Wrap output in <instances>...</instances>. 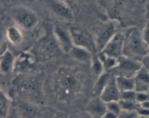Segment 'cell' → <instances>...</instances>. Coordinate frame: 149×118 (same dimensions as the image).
I'll use <instances>...</instances> for the list:
<instances>
[{"label":"cell","instance_id":"8992f818","mask_svg":"<svg viewBox=\"0 0 149 118\" xmlns=\"http://www.w3.org/2000/svg\"><path fill=\"white\" fill-rule=\"evenodd\" d=\"M58 47L59 48V47L55 36L53 38L47 36L41 39L33 55L35 58L39 61H47L55 55Z\"/></svg>","mask_w":149,"mask_h":118},{"label":"cell","instance_id":"30bf717a","mask_svg":"<svg viewBox=\"0 0 149 118\" xmlns=\"http://www.w3.org/2000/svg\"><path fill=\"white\" fill-rule=\"evenodd\" d=\"M47 5L55 15L66 20L73 19V12L68 4L63 0H45Z\"/></svg>","mask_w":149,"mask_h":118},{"label":"cell","instance_id":"8fae6325","mask_svg":"<svg viewBox=\"0 0 149 118\" xmlns=\"http://www.w3.org/2000/svg\"><path fill=\"white\" fill-rule=\"evenodd\" d=\"M106 103L111 101H119L121 98V91L116 83V76L112 74L109 82L100 96Z\"/></svg>","mask_w":149,"mask_h":118},{"label":"cell","instance_id":"e575fe53","mask_svg":"<svg viewBox=\"0 0 149 118\" xmlns=\"http://www.w3.org/2000/svg\"><path fill=\"white\" fill-rule=\"evenodd\" d=\"M146 15L148 19H149V0H146Z\"/></svg>","mask_w":149,"mask_h":118},{"label":"cell","instance_id":"4fadbf2b","mask_svg":"<svg viewBox=\"0 0 149 118\" xmlns=\"http://www.w3.org/2000/svg\"><path fill=\"white\" fill-rule=\"evenodd\" d=\"M16 58L13 52L6 50L1 53L0 58V71L2 74H8L14 70Z\"/></svg>","mask_w":149,"mask_h":118},{"label":"cell","instance_id":"9a60e30c","mask_svg":"<svg viewBox=\"0 0 149 118\" xmlns=\"http://www.w3.org/2000/svg\"><path fill=\"white\" fill-rule=\"evenodd\" d=\"M70 56L73 59L83 63V64H91L92 59L94 54L92 53L88 50L80 47L74 46L69 53Z\"/></svg>","mask_w":149,"mask_h":118},{"label":"cell","instance_id":"2e32d148","mask_svg":"<svg viewBox=\"0 0 149 118\" xmlns=\"http://www.w3.org/2000/svg\"><path fill=\"white\" fill-rule=\"evenodd\" d=\"M116 76V83L121 93L128 90H133L135 88V77H126L122 75Z\"/></svg>","mask_w":149,"mask_h":118},{"label":"cell","instance_id":"d4e9b609","mask_svg":"<svg viewBox=\"0 0 149 118\" xmlns=\"http://www.w3.org/2000/svg\"><path fill=\"white\" fill-rule=\"evenodd\" d=\"M106 106H107L108 112L115 114L118 116L122 112V108H121L119 101H111L106 103Z\"/></svg>","mask_w":149,"mask_h":118},{"label":"cell","instance_id":"ba28073f","mask_svg":"<svg viewBox=\"0 0 149 118\" xmlns=\"http://www.w3.org/2000/svg\"><path fill=\"white\" fill-rule=\"evenodd\" d=\"M142 68L143 65L141 61H135L122 55L118 58V64L115 70L118 74L116 75L135 77L137 73Z\"/></svg>","mask_w":149,"mask_h":118},{"label":"cell","instance_id":"ac0fdd59","mask_svg":"<svg viewBox=\"0 0 149 118\" xmlns=\"http://www.w3.org/2000/svg\"><path fill=\"white\" fill-rule=\"evenodd\" d=\"M35 59L36 58H34L33 54H27L26 52L20 54L17 58H16L14 70L23 71L28 66H30L32 62L35 61Z\"/></svg>","mask_w":149,"mask_h":118},{"label":"cell","instance_id":"4316f807","mask_svg":"<svg viewBox=\"0 0 149 118\" xmlns=\"http://www.w3.org/2000/svg\"><path fill=\"white\" fill-rule=\"evenodd\" d=\"M141 116L138 111H125L122 110L118 118H140Z\"/></svg>","mask_w":149,"mask_h":118},{"label":"cell","instance_id":"3957f363","mask_svg":"<svg viewBox=\"0 0 149 118\" xmlns=\"http://www.w3.org/2000/svg\"><path fill=\"white\" fill-rule=\"evenodd\" d=\"M119 30V24L116 20H109L100 24L93 35L97 52H101L108 42Z\"/></svg>","mask_w":149,"mask_h":118},{"label":"cell","instance_id":"d6a6232c","mask_svg":"<svg viewBox=\"0 0 149 118\" xmlns=\"http://www.w3.org/2000/svg\"><path fill=\"white\" fill-rule=\"evenodd\" d=\"M69 118H93L90 115L86 112V115H75L71 116V117Z\"/></svg>","mask_w":149,"mask_h":118},{"label":"cell","instance_id":"484cf974","mask_svg":"<svg viewBox=\"0 0 149 118\" xmlns=\"http://www.w3.org/2000/svg\"><path fill=\"white\" fill-rule=\"evenodd\" d=\"M137 92L135 90H128V91L122 92L121 93V98L122 100L126 101H136Z\"/></svg>","mask_w":149,"mask_h":118},{"label":"cell","instance_id":"44dd1931","mask_svg":"<svg viewBox=\"0 0 149 118\" xmlns=\"http://www.w3.org/2000/svg\"><path fill=\"white\" fill-rule=\"evenodd\" d=\"M18 109L22 116L25 118H34L37 114V109L29 103L22 102L19 103Z\"/></svg>","mask_w":149,"mask_h":118},{"label":"cell","instance_id":"7a4b0ae2","mask_svg":"<svg viewBox=\"0 0 149 118\" xmlns=\"http://www.w3.org/2000/svg\"><path fill=\"white\" fill-rule=\"evenodd\" d=\"M148 53V47L144 42L142 32L134 26L127 29L125 30L123 55L141 62Z\"/></svg>","mask_w":149,"mask_h":118},{"label":"cell","instance_id":"9c48e42d","mask_svg":"<svg viewBox=\"0 0 149 118\" xmlns=\"http://www.w3.org/2000/svg\"><path fill=\"white\" fill-rule=\"evenodd\" d=\"M53 34L59 49L64 53L69 54L74 46L69 29H66L62 25L55 24L53 27Z\"/></svg>","mask_w":149,"mask_h":118},{"label":"cell","instance_id":"277c9868","mask_svg":"<svg viewBox=\"0 0 149 118\" xmlns=\"http://www.w3.org/2000/svg\"><path fill=\"white\" fill-rule=\"evenodd\" d=\"M69 31L74 46L88 50L93 54L97 52L94 37L86 29L79 26H71Z\"/></svg>","mask_w":149,"mask_h":118},{"label":"cell","instance_id":"d6986e66","mask_svg":"<svg viewBox=\"0 0 149 118\" xmlns=\"http://www.w3.org/2000/svg\"><path fill=\"white\" fill-rule=\"evenodd\" d=\"M7 37L9 42L14 45H20L23 41V34L16 26H10L7 30Z\"/></svg>","mask_w":149,"mask_h":118},{"label":"cell","instance_id":"836d02e7","mask_svg":"<svg viewBox=\"0 0 149 118\" xmlns=\"http://www.w3.org/2000/svg\"><path fill=\"white\" fill-rule=\"evenodd\" d=\"M140 106L142 108H143V109H149V101H146V102H143V103H141L140 104Z\"/></svg>","mask_w":149,"mask_h":118},{"label":"cell","instance_id":"f1b7e54d","mask_svg":"<svg viewBox=\"0 0 149 118\" xmlns=\"http://www.w3.org/2000/svg\"><path fill=\"white\" fill-rule=\"evenodd\" d=\"M143 38L144 42H146L148 47L149 46V19L147 21L145 27H144L143 31L142 32Z\"/></svg>","mask_w":149,"mask_h":118},{"label":"cell","instance_id":"5b68a950","mask_svg":"<svg viewBox=\"0 0 149 118\" xmlns=\"http://www.w3.org/2000/svg\"><path fill=\"white\" fill-rule=\"evenodd\" d=\"M12 17L22 29L31 30L38 23L36 13L25 7H17L12 10Z\"/></svg>","mask_w":149,"mask_h":118},{"label":"cell","instance_id":"52a82bcc","mask_svg":"<svg viewBox=\"0 0 149 118\" xmlns=\"http://www.w3.org/2000/svg\"><path fill=\"white\" fill-rule=\"evenodd\" d=\"M125 37V31L119 30L108 42L103 50L99 53H103L108 56L113 57L118 59L123 55Z\"/></svg>","mask_w":149,"mask_h":118},{"label":"cell","instance_id":"1f68e13d","mask_svg":"<svg viewBox=\"0 0 149 118\" xmlns=\"http://www.w3.org/2000/svg\"><path fill=\"white\" fill-rule=\"evenodd\" d=\"M102 118H118V115L107 111V112L105 114V115Z\"/></svg>","mask_w":149,"mask_h":118},{"label":"cell","instance_id":"ffe728a7","mask_svg":"<svg viewBox=\"0 0 149 118\" xmlns=\"http://www.w3.org/2000/svg\"><path fill=\"white\" fill-rule=\"evenodd\" d=\"M11 101L7 93L3 90L0 93V113L1 118H7L10 109Z\"/></svg>","mask_w":149,"mask_h":118},{"label":"cell","instance_id":"cb8c5ba5","mask_svg":"<svg viewBox=\"0 0 149 118\" xmlns=\"http://www.w3.org/2000/svg\"><path fill=\"white\" fill-rule=\"evenodd\" d=\"M119 102L121 106V108H122V110L137 111L140 106V104L137 101L122 100V99H120Z\"/></svg>","mask_w":149,"mask_h":118},{"label":"cell","instance_id":"4dcf8cb0","mask_svg":"<svg viewBox=\"0 0 149 118\" xmlns=\"http://www.w3.org/2000/svg\"><path fill=\"white\" fill-rule=\"evenodd\" d=\"M141 63H142V65L143 68L149 70V54L148 53L143 58Z\"/></svg>","mask_w":149,"mask_h":118},{"label":"cell","instance_id":"f546056e","mask_svg":"<svg viewBox=\"0 0 149 118\" xmlns=\"http://www.w3.org/2000/svg\"><path fill=\"white\" fill-rule=\"evenodd\" d=\"M138 114L141 117H149V109H143V108L139 106L138 110Z\"/></svg>","mask_w":149,"mask_h":118},{"label":"cell","instance_id":"5bb4252c","mask_svg":"<svg viewBox=\"0 0 149 118\" xmlns=\"http://www.w3.org/2000/svg\"><path fill=\"white\" fill-rule=\"evenodd\" d=\"M135 91L149 92V70L143 67L135 75Z\"/></svg>","mask_w":149,"mask_h":118},{"label":"cell","instance_id":"6da1fadb","mask_svg":"<svg viewBox=\"0 0 149 118\" xmlns=\"http://www.w3.org/2000/svg\"><path fill=\"white\" fill-rule=\"evenodd\" d=\"M81 82V75L78 71L69 67H61L55 74V92L61 98H69L78 92Z\"/></svg>","mask_w":149,"mask_h":118},{"label":"cell","instance_id":"603a6c76","mask_svg":"<svg viewBox=\"0 0 149 118\" xmlns=\"http://www.w3.org/2000/svg\"><path fill=\"white\" fill-rule=\"evenodd\" d=\"M99 57L101 60L102 63L104 66L105 71H109L111 69H115L117 66L118 59L117 58H113V57L108 56L103 53H99Z\"/></svg>","mask_w":149,"mask_h":118},{"label":"cell","instance_id":"e0dca14e","mask_svg":"<svg viewBox=\"0 0 149 118\" xmlns=\"http://www.w3.org/2000/svg\"><path fill=\"white\" fill-rule=\"evenodd\" d=\"M112 74L109 73V71H105L103 72L100 77L97 78L94 87H93V93L95 96L100 97L102 92L103 91L104 88L106 87V84L109 82V80L111 77Z\"/></svg>","mask_w":149,"mask_h":118},{"label":"cell","instance_id":"7c38bea8","mask_svg":"<svg viewBox=\"0 0 149 118\" xmlns=\"http://www.w3.org/2000/svg\"><path fill=\"white\" fill-rule=\"evenodd\" d=\"M85 112L93 118H102L107 112L106 103L100 97L95 96L87 103Z\"/></svg>","mask_w":149,"mask_h":118},{"label":"cell","instance_id":"83f0119b","mask_svg":"<svg viewBox=\"0 0 149 118\" xmlns=\"http://www.w3.org/2000/svg\"><path fill=\"white\" fill-rule=\"evenodd\" d=\"M149 101V92H137L136 101L139 104Z\"/></svg>","mask_w":149,"mask_h":118},{"label":"cell","instance_id":"7402d4cb","mask_svg":"<svg viewBox=\"0 0 149 118\" xmlns=\"http://www.w3.org/2000/svg\"><path fill=\"white\" fill-rule=\"evenodd\" d=\"M90 66H91L92 71L97 78L106 71L103 63H102L101 60L99 57V55H95V54L93 55Z\"/></svg>","mask_w":149,"mask_h":118}]
</instances>
